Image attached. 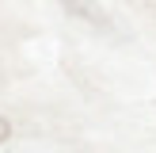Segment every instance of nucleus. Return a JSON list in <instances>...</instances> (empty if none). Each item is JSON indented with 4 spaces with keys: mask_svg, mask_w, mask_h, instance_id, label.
<instances>
[{
    "mask_svg": "<svg viewBox=\"0 0 156 153\" xmlns=\"http://www.w3.org/2000/svg\"><path fill=\"white\" fill-rule=\"evenodd\" d=\"M61 4H65V8H69V12H76V15H88V19H95V23H99V19H103V15H99V12H95V8H91V4H88V0H61Z\"/></svg>",
    "mask_w": 156,
    "mask_h": 153,
    "instance_id": "1",
    "label": "nucleus"
},
{
    "mask_svg": "<svg viewBox=\"0 0 156 153\" xmlns=\"http://www.w3.org/2000/svg\"><path fill=\"white\" fill-rule=\"evenodd\" d=\"M8 134H12V122H8V119H0V142H8Z\"/></svg>",
    "mask_w": 156,
    "mask_h": 153,
    "instance_id": "2",
    "label": "nucleus"
}]
</instances>
